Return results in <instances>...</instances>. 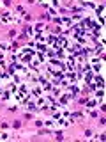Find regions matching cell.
Instances as JSON below:
<instances>
[{
  "mask_svg": "<svg viewBox=\"0 0 106 142\" xmlns=\"http://www.w3.org/2000/svg\"><path fill=\"white\" fill-rule=\"evenodd\" d=\"M25 34H32V27H27L25 28Z\"/></svg>",
  "mask_w": 106,
  "mask_h": 142,
  "instance_id": "obj_2",
  "label": "cell"
},
{
  "mask_svg": "<svg viewBox=\"0 0 106 142\" xmlns=\"http://www.w3.org/2000/svg\"><path fill=\"white\" fill-rule=\"evenodd\" d=\"M2 20H4V21H11L12 18H11V14H9V13H2Z\"/></svg>",
  "mask_w": 106,
  "mask_h": 142,
  "instance_id": "obj_1",
  "label": "cell"
}]
</instances>
